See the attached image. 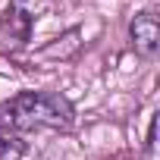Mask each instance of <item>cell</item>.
<instances>
[{"label": "cell", "mask_w": 160, "mask_h": 160, "mask_svg": "<svg viewBox=\"0 0 160 160\" xmlns=\"http://www.w3.org/2000/svg\"><path fill=\"white\" fill-rule=\"evenodd\" d=\"M72 104L53 91H22L0 104V132H32V129H69Z\"/></svg>", "instance_id": "1"}, {"label": "cell", "mask_w": 160, "mask_h": 160, "mask_svg": "<svg viewBox=\"0 0 160 160\" xmlns=\"http://www.w3.org/2000/svg\"><path fill=\"white\" fill-rule=\"evenodd\" d=\"M57 3V0H10L7 10H3V19H0V50H19L25 47L35 22Z\"/></svg>", "instance_id": "2"}, {"label": "cell", "mask_w": 160, "mask_h": 160, "mask_svg": "<svg viewBox=\"0 0 160 160\" xmlns=\"http://www.w3.org/2000/svg\"><path fill=\"white\" fill-rule=\"evenodd\" d=\"M129 38H132V47L141 53V57H154L160 50V25H157V16L154 13H138L129 25Z\"/></svg>", "instance_id": "3"}, {"label": "cell", "mask_w": 160, "mask_h": 160, "mask_svg": "<svg viewBox=\"0 0 160 160\" xmlns=\"http://www.w3.org/2000/svg\"><path fill=\"white\" fill-rule=\"evenodd\" d=\"M22 154H25V141L19 135L0 132V160H19Z\"/></svg>", "instance_id": "4"}]
</instances>
